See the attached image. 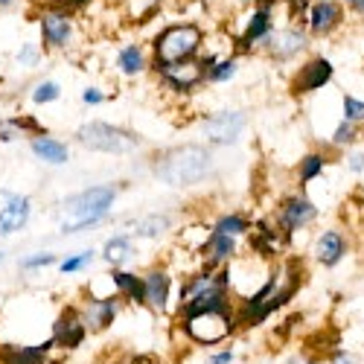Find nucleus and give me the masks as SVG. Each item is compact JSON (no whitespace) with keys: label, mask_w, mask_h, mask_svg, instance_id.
I'll return each instance as SVG.
<instances>
[{"label":"nucleus","mask_w":364,"mask_h":364,"mask_svg":"<svg viewBox=\"0 0 364 364\" xmlns=\"http://www.w3.org/2000/svg\"><path fill=\"white\" fill-rule=\"evenodd\" d=\"M332 140H336V143H353V140H355V126L344 119V123L338 126V132H336V137H332Z\"/></svg>","instance_id":"obj_34"},{"label":"nucleus","mask_w":364,"mask_h":364,"mask_svg":"<svg viewBox=\"0 0 364 364\" xmlns=\"http://www.w3.org/2000/svg\"><path fill=\"white\" fill-rule=\"evenodd\" d=\"M169 289H172V280L166 271L155 268V271H149V274L143 277V294H146V303L151 309H158L164 312L166 309V303H169Z\"/></svg>","instance_id":"obj_17"},{"label":"nucleus","mask_w":364,"mask_h":364,"mask_svg":"<svg viewBox=\"0 0 364 364\" xmlns=\"http://www.w3.org/2000/svg\"><path fill=\"white\" fill-rule=\"evenodd\" d=\"M55 350L53 338L38 344V347H15V344H4L0 347V364H50V353Z\"/></svg>","instance_id":"obj_15"},{"label":"nucleus","mask_w":364,"mask_h":364,"mask_svg":"<svg viewBox=\"0 0 364 364\" xmlns=\"http://www.w3.org/2000/svg\"><path fill=\"white\" fill-rule=\"evenodd\" d=\"M323 155H306L300 164V184H309V181H315L321 172H323Z\"/></svg>","instance_id":"obj_27"},{"label":"nucleus","mask_w":364,"mask_h":364,"mask_svg":"<svg viewBox=\"0 0 364 364\" xmlns=\"http://www.w3.org/2000/svg\"><path fill=\"white\" fill-rule=\"evenodd\" d=\"M41 36L50 47H68L73 38V26L70 18L62 9H50L41 15Z\"/></svg>","instance_id":"obj_16"},{"label":"nucleus","mask_w":364,"mask_h":364,"mask_svg":"<svg viewBox=\"0 0 364 364\" xmlns=\"http://www.w3.org/2000/svg\"><path fill=\"white\" fill-rule=\"evenodd\" d=\"M111 280H114V289H117L119 294L132 297L134 303H146V294H143V277L132 274V271H114Z\"/></svg>","instance_id":"obj_22"},{"label":"nucleus","mask_w":364,"mask_h":364,"mask_svg":"<svg viewBox=\"0 0 364 364\" xmlns=\"http://www.w3.org/2000/svg\"><path fill=\"white\" fill-rule=\"evenodd\" d=\"M114 198H117V187H90L68 198L62 207L68 216V222L62 225V233H79L85 228H97L111 210Z\"/></svg>","instance_id":"obj_4"},{"label":"nucleus","mask_w":364,"mask_h":364,"mask_svg":"<svg viewBox=\"0 0 364 364\" xmlns=\"http://www.w3.org/2000/svg\"><path fill=\"white\" fill-rule=\"evenodd\" d=\"M85 332H87V326H85L82 315L76 309H68V312L58 315V321L53 326V344L62 347V350H73L85 341Z\"/></svg>","instance_id":"obj_12"},{"label":"nucleus","mask_w":364,"mask_h":364,"mask_svg":"<svg viewBox=\"0 0 364 364\" xmlns=\"http://www.w3.org/2000/svg\"><path fill=\"white\" fill-rule=\"evenodd\" d=\"M329 79H332V65L326 62V58H309V62L297 70L291 87L297 90V94H309V90L323 87Z\"/></svg>","instance_id":"obj_13"},{"label":"nucleus","mask_w":364,"mask_h":364,"mask_svg":"<svg viewBox=\"0 0 364 364\" xmlns=\"http://www.w3.org/2000/svg\"><path fill=\"white\" fill-rule=\"evenodd\" d=\"M79 315H82V321L90 332H102L117 318V303L108 300V297H87V303L79 309Z\"/></svg>","instance_id":"obj_14"},{"label":"nucleus","mask_w":364,"mask_h":364,"mask_svg":"<svg viewBox=\"0 0 364 364\" xmlns=\"http://www.w3.org/2000/svg\"><path fill=\"white\" fill-rule=\"evenodd\" d=\"M245 123H248V117L242 111H219L201 123V134H204V140L216 143V146H228L242 134Z\"/></svg>","instance_id":"obj_8"},{"label":"nucleus","mask_w":364,"mask_h":364,"mask_svg":"<svg viewBox=\"0 0 364 364\" xmlns=\"http://www.w3.org/2000/svg\"><path fill=\"white\" fill-rule=\"evenodd\" d=\"M33 151L38 155V161H47V164H65L68 161V146L53 140V137H36Z\"/></svg>","instance_id":"obj_23"},{"label":"nucleus","mask_w":364,"mask_h":364,"mask_svg":"<svg viewBox=\"0 0 364 364\" xmlns=\"http://www.w3.org/2000/svg\"><path fill=\"white\" fill-rule=\"evenodd\" d=\"M181 323H184V332L190 336V341H196L201 347H213L233 332L236 312L233 309H213V312H201V315L184 318Z\"/></svg>","instance_id":"obj_6"},{"label":"nucleus","mask_w":364,"mask_h":364,"mask_svg":"<svg viewBox=\"0 0 364 364\" xmlns=\"http://www.w3.org/2000/svg\"><path fill=\"white\" fill-rule=\"evenodd\" d=\"M204 248H207V259H210V265H225V259L233 257L236 242H233V236L216 230L213 236H210V242H207Z\"/></svg>","instance_id":"obj_21"},{"label":"nucleus","mask_w":364,"mask_h":364,"mask_svg":"<svg viewBox=\"0 0 364 364\" xmlns=\"http://www.w3.org/2000/svg\"><path fill=\"white\" fill-rule=\"evenodd\" d=\"M268 36H271V15H268V9H259V12L251 18L245 36H242V47H254L257 41H262V38H268Z\"/></svg>","instance_id":"obj_24"},{"label":"nucleus","mask_w":364,"mask_h":364,"mask_svg":"<svg viewBox=\"0 0 364 364\" xmlns=\"http://www.w3.org/2000/svg\"><path fill=\"white\" fill-rule=\"evenodd\" d=\"M350 6H353L355 12H361V15H364V0H350Z\"/></svg>","instance_id":"obj_41"},{"label":"nucleus","mask_w":364,"mask_h":364,"mask_svg":"<svg viewBox=\"0 0 364 364\" xmlns=\"http://www.w3.org/2000/svg\"><path fill=\"white\" fill-rule=\"evenodd\" d=\"M344 254H347V239H344L341 233H336V230H326V233L318 239V245H315V257H318V262L326 265V268L338 265Z\"/></svg>","instance_id":"obj_19"},{"label":"nucleus","mask_w":364,"mask_h":364,"mask_svg":"<svg viewBox=\"0 0 364 364\" xmlns=\"http://www.w3.org/2000/svg\"><path fill=\"white\" fill-rule=\"evenodd\" d=\"M344 119L347 123H361L364 119V102L355 97H344Z\"/></svg>","instance_id":"obj_30"},{"label":"nucleus","mask_w":364,"mask_h":364,"mask_svg":"<svg viewBox=\"0 0 364 364\" xmlns=\"http://www.w3.org/2000/svg\"><path fill=\"white\" fill-rule=\"evenodd\" d=\"M164 82L175 90H190L196 85H201V79L207 76V68L201 58H184V62H178V65H169V68H158Z\"/></svg>","instance_id":"obj_10"},{"label":"nucleus","mask_w":364,"mask_h":364,"mask_svg":"<svg viewBox=\"0 0 364 364\" xmlns=\"http://www.w3.org/2000/svg\"><path fill=\"white\" fill-rule=\"evenodd\" d=\"M315 216H318V207H315L309 198L291 196V198H286V204H283V210H280L277 228L289 236V233H294V230H300V228H306Z\"/></svg>","instance_id":"obj_11"},{"label":"nucleus","mask_w":364,"mask_h":364,"mask_svg":"<svg viewBox=\"0 0 364 364\" xmlns=\"http://www.w3.org/2000/svg\"><path fill=\"white\" fill-rule=\"evenodd\" d=\"M6 4H12V0H0V6H6Z\"/></svg>","instance_id":"obj_43"},{"label":"nucleus","mask_w":364,"mask_h":364,"mask_svg":"<svg viewBox=\"0 0 364 364\" xmlns=\"http://www.w3.org/2000/svg\"><path fill=\"white\" fill-rule=\"evenodd\" d=\"M216 230H219V233H228V236H239V233L248 230V222L242 219V216H222V219L216 222Z\"/></svg>","instance_id":"obj_29"},{"label":"nucleus","mask_w":364,"mask_h":364,"mask_svg":"<svg viewBox=\"0 0 364 364\" xmlns=\"http://www.w3.org/2000/svg\"><path fill=\"white\" fill-rule=\"evenodd\" d=\"M79 143L94 149V151H108V155H126L132 151L140 137L126 132V129H117V126H108V123H87L79 129Z\"/></svg>","instance_id":"obj_7"},{"label":"nucleus","mask_w":364,"mask_h":364,"mask_svg":"<svg viewBox=\"0 0 364 364\" xmlns=\"http://www.w3.org/2000/svg\"><path fill=\"white\" fill-rule=\"evenodd\" d=\"M90 259H94V254H90V251H85V254H76V257L65 259V262H62V274H76V271H79V268H85Z\"/></svg>","instance_id":"obj_33"},{"label":"nucleus","mask_w":364,"mask_h":364,"mask_svg":"<svg viewBox=\"0 0 364 364\" xmlns=\"http://www.w3.org/2000/svg\"><path fill=\"white\" fill-rule=\"evenodd\" d=\"M350 166H353V169L358 172V169L364 166V158H361V155H355V158H350Z\"/></svg>","instance_id":"obj_40"},{"label":"nucleus","mask_w":364,"mask_h":364,"mask_svg":"<svg viewBox=\"0 0 364 364\" xmlns=\"http://www.w3.org/2000/svg\"><path fill=\"white\" fill-rule=\"evenodd\" d=\"M166 228H169V222H166L164 216H149V219H143V222L137 225V233L146 236V239H151V236H161Z\"/></svg>","instance_id":"obj_28"},{"label":"nucleus","mask_w":364,"mask_h":364,"mask_svg":"<svg viewBox=\"0 0 364 364\" xmlns=\"http://www.w3.org/2000/svg\"><path fill=\"white\" fill-rule=\"evenodd\" d=\"M198 44H201V29L196 23L169 26L166 33H161L158 41H155V65L169 68V65L184 62V58H193Z\"/></svg>","instance_id":"obj_5"},{"label":"nucleus","mask_w":364,"mask_h":364,"mask_svg":"<svg viewBox=\"0 0 364 364\" xmlns=\"http://www.w3.org/2000/svg\"><path fill=\"white\" fill-rule=\"evenodd\" d=\"M29 219V201L18 193L0 190V236H9L21 230Z\"/></svg>","instance_id":"obj_9"},{"label":"nucleus","mask_w":364,"mask_h":364,"mask_svg":"<svg viewBox=\"0 0 364 364\" xmlns=\"http://www.w3.org/2000/svg\"><path fill=\"white\" fill-rule=\"evenodd\" d=\"M228 286V271H201V274H196L181 291V321L213 309H230Z\"/></svg>","instance_id":"obj_2"},{"label":"nucleus","mask_w":364,"mask_h":364,"mask_svg":"<svg viewBox=\"0 0 364 364\" xmlns=\"http://www.w3.org/2000/svg\"><path fill=\"white\" fill-rule=\"evenodd\" d=\"M82 100H85L87 105H97V102H102L105 97L100 94V90H94V87H87V90H85V94H82Z\"/></svg>","instance_id":"obj_37"},{"label":"nucleus","mask_w":364,"mask_h":364,"mask_svg":"<svg viewBox=\"0 0 364 364\" xmlns=\"http://www.w3.org/2000/svg\"><path fill=\"white\" fill-rule=\"evenodd\" d=\"M53 259H55L53 254H36V257H26V259H23V268H26V271H33V268H44V265H50Z\"/></svg>","instance_id":"obj_35"},{"label":"nucleus","mask_w":364,"mask_h":364,"mask_svg":"<svg viewBox=\"0 0 364 364\" xmlns=\"http://www.w3.org/2000/svg\"><path fill=\"white\" fill-rule=\"evenodd\" d=\"M132 254H134V248H132V239H129V236H114V239H108L105 259H108L111 265H123Z\"/></svg>","instance_id":"obj_25"},{"label":"nucleus","mask_w":364,"mask_h":364,"mask_svg":"<svg viewBox=\"0 0 364 364\" xmlns=\"http://www.w3.org/2000/svg\"><path fill=\"white\" fill-rule=\"evenodd\" d=\"M303 47H306V36H303L300 29H283V33L268 36V53L274 55L277 62H289Z\"/></svg>","instance_id":"obj_18"},{"label":"nucleus","mask_w":364,"mask_h":364,"mask_svg":"<svg viewBox=\"0 0 364 364\" xmlns=\"http://www.w3.org/2000/svg\"><path fill=\"white\" fill-rule=\"evenodd\" d=\"M18 58H21L23 65H36V62H38V53H36V47H23Z\"/></svg>","instance_id":"obj_36"},{"label":"nucleus","mask_w":364,"mask_h":364,"mask_svg":"<svg viewBox=\"0 0 364 364\" xmlns=\"http://www.w3.org/2000/svg\"><path fill=\"white\" fill-rule=\"evenodd\" d=\"M338 21H341V6H338V4H332V0H321V4H315L312 12H309L312 33H318V36L329 33V29L336 26Z\"/></svg>","instance_id":"obj_20"},{"label":"nucleus","mask_w":364,"mask_h":364,"mask_svg":"<svg viewBox=\"0 0 364 364\" xmlns=\"http://www.w3.org/2000/svg\"><path fill=\"white\" fill-rule=\"evenodd\" d=\"M230 76H233V62H230V58H222V62H216L213 68L207 70V79L210 82H225Z\"/></svg>","instance_id":"obj_31"},{"label":"nucleus","mask_w":364,"mask_h":364,"mask_svg":"<svg viewBox=\"0 0 364 364\" xmlns=\"http://www.w3.org/2000/svg\"><path fill=\"white\" fill-rule=\"evenodd\" d=\"M332 364H358V358L353 355V353H336V355H332Z\"/></svg>","instance_id":"obj_38"},{"label":"nucleus","mask_w":364,"mask_h":364,"mask_svg":"<svg viewBox=\"0 0 364 364\" xmlns=\"http://www.w3.org/2000/svg\"><path fill=\"white\" fill-rule=\"evenodd\" d=\"M289 364H318V361H312V358H291Z\"/></svg>","instance_id":"obj_42"},{"label":"nucleus","mask_w":364,"mask_h":364,"mask_svg":"<svg viewBox=\"0 0 364 364\" xmlns=\"http://www.w3.org/2000/svg\"><path fill=\"white\" fill-rule=\"evenodd\" d=\"M297 265H283L277 271H271V277L265 280V286L259 291H254L242 309L236 312L239 323L245 326H254V323H262L265 318H271V312H277L280 306L291 300V294L297 291Z\"/></svg>","instance_id":"obj_1"},{"label":"nucleus","mask_w":364,"mask_h":364,"mask_svg":"<svg viewBox=\"0 0 364 364\" xmlns=\"http://www.w3.org/2000/svg\"><path fill=\"white\" fill-rule=\"evenodd\" d=\"M155 169L166 184L190 187V184H198V181H204L210 175L213 161H210V155L201 146H181V149H172L169 155H164Z\"/></svg>","instance_id":"obj_3"},{"label":"nucleus","mask_w":364,"mask_h":364,"mask_svg":"<svg viewBox=\"0 0 364 364\" xmlns=\"http://www.w3.org/2000/svg\"><path fill=\"white\" fill-rule=\"evenodd\" d=\"M117 65H119V70H123L126 76H137L140 70H143V53H140V47H126L123 53H119V58H117Z\"/></svg>","instance_id":"obj_26"},{"label":"nucleus","mask_w":364,"mask_h":364,"mask_svg":"<svg viewBox=\"0 0 364 364\" xmlns=\"http://www.w3.org/2000/svg\"><path fill=\"white\" fill-rule=\"evenodd\" d=\"M70 4H82V0H70Z\"/></svg>","instance_id":"obj_44"},{"label":"nucleus","mask_w":364,"mask_h":364,"mask_svg":"<svg viewBox=\"0 0 364 364\" xmlns=\"http://www.w3.org/2000/svg\"><path fill=\"white\" fill-rule=\"evenodd\" d=\"M233 361V353L230 350H225V353H216L213 358H210V364H230Z\"/></svg>","instance_id":"obj_39"},{"label":"nucleus","mask_w":364,"mask_h":364,"mask_svg":"<svg viewBox=\"0 0 364 364\" xmlns=\"http://www.w3.org/2000/svg\"><path fill=\"white\" fill-rule=\"evenodd\" d=\"M33 100L41 105V102H53L58 100V85L55 82H41L36 90H33Z\"/></svg>","instance_id":"obj_32"}]
</instances>
